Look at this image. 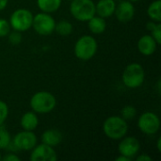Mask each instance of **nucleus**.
I'll use <instances>...</instances> for the list:
<instances>
[{
	"mask_svg": "<svg viewBox=\"0 0 161 161\" xmlns=\"http://www.w3.org/2000/svg\"><path fill=\"white\" fill-rule=\"evenodd\" d=\"M32 26L39 35L48 36L55 31L56 22L50 13L42 11L33 16Z\"/></svg>",
	"mask_w": 161,
	"mask_h": 161,
	"instance_id": "obj_7",
	"label": "nucleus"
},
{
	"mask_svg": "<svg viewBox=\"0 0 161 161\" xmlns=\"http://www.w3.org/2000/svg\"><path fill=\"white\" fill-rule=\"evenodd\" d=\"M151 36L155 39L158 44L161 43V24L158 23L157 26L151 31Z\"/></svg>",
	"mask_w": 161,
	"mask_h": 161,
	"instance_id": "obj_26",
	"label": "nucleus"
},
{
	"mask_svg": "<svg viewBox=\"0 0 161 161\" xmlns=\"http://www.w3.org/2000/svg\"><path fill=\"white\" fill-rule=\"evenodd\" d=\"M62 140H63L62 133L55 128L47 129L42 135V142L52 147L58 145L62 142Z\"/></svg>",
	"mask_w": 161,
	"mask_h": 161,
	"instance_id": "obj_15",
	"label": "nucleus"
},
{
	"mask_svg": "<svg viewBox=\"0 0 161 161\" xmlns=\"http://www.w3.org/2000/svg\"><path fill=\"white\" fill-rule=\"evenodd\" d=\"M1 159H3L4 161H20L21 158L15 155V154H7L6 156H4Z\"/></svg>",
	"mask_w": 161,
	"mask_h": 161,
	"instance_id": "obj_27",
	"label": "nucleus"
},
{
	"mask_svg": "<svg viewBox=\"0 0 161 161\" xmlns=\"http://www.w3.org/2000/svg\"><path fill=\"white\" fill-rule=\"evenodd\" d=\"M29 159L31 161H56L58 155L54 147L42 143L36 145L31 150Z\"/></svg>",
	"mask_w": 161,
	"mask_h": 161,
	"instance_id": "obj_10",
	"label": "nucleus"
},
{
	"mask_svg": "<svg viewBox=\"0 0 161 161\" xmlns=\"http://www.w3.org/2000/svg\"><path fill=\"white\" fill-rule=\"evenodd\" d=\"M136 115H137V109L135 107H133L131 105H127V106L124 107L121 110V117L124 118L125 121L134 119Z\"/></svg>",
	"mask_w": 161,
	"mask_h": 161,
	"instance_id": "obj_22",
	"label": "nucleus"
},
{
	"mask_svg": "<svg viewBox=\"0 0 161 161\" xmlns=\"http://www.w3.org/2000/svg\"><path fill=\"white\" fill-rule=\"evenodd\" d=\"M131 160V158H127V157H125V156H120V157H118V158H115V161H130Z\"/></svg>",
	"mask_w": 161,
	"mask_h": 161,
	"instance_id": "obj_31",
	"label": "nucleus"
},
{
	"mask_svg": "<svg viewBox=\"0 0 161 161\" xmlns=\"http://www.w3.org/2000/svg\"><path fill=\"white\" fill-rule=\"evenodd\" d=\"M128 1H130V2H137V1H139V0H128Z\"/></svg>",
	"mask_w": 161,
	"mask_h": 161,
	"instance_id": "obj_34",
	"label": "nucleus"
},
{
	"mask_svg": "<svg viewBox=\"0 0 161 161\" xmlns=\"http://www.w3.org/2000/svg\"><path fill=\"white\" fill-rule=\"evenodd\" d=\"M70 11L73 17L80 22H88L96 14L92 0H72Z\"/></svg>",
	"mask_w": 161,
	"mask_h": 161,
	"instance_id": "obj_5",
	"label": "nucleus"
},
{
	"mask_svg": "<svg viewBox=\"0 0 161 161\" xmlns=\"http://www.w3.org/2000/svg\"><path fill=\"white\" fill-rule=\"evenodd\" d=\"M98 44L96 40L91 35H84L76 41L74 52L78 59L89 60L95 56Z\"/></svg>",
	"mask_w": 161,
	"mask_h": 161,
	"instance_id": "obj_3",
	"label": "nucleus"
},
{
	"mask_svg": "<svg viewBox=\"0 0 161 161\" xmlns=\"http://www.w3.org/2000/svg\"><path fill=\"white\" fill-rule=\"evenodd\" d=\"M123 83L129 89L140 88L145 80V72L139 63H131L126 66L122 75Z\"/></svg>",
	"mask_w": 161,
	"mask_h": 161,
	"instance_id": "obj_4",
	"label": "nucleus"
},
{
	"mask_svg": "<svg viewBox=\"0 0 161 161\" xmlns=\"http://www.w3.org/2000/svg\"><path fill=\"white\" fill-rule=\"evenodd\" d=\"M161 0H155L152 2L148 8H147V14L150 17L152 21H155L157 23L161 22Z\"/></svg>",
	"mask_w": 161,
	"mask_h": 161,
	"instance_id": "obj_19",
	"label": "nucleus"
},
{
	"mask_svg": "<svg viewBox=\"0 0 161 161\" xmlns=\"http://www.w3.org/2000/svg\"><path fill=\"white\" fill-rule=\"evenodd\" d=\"M8 105L4 101L0 100V126L4 125V123L8 118Z\"/></svg>",
	"mask_w": 161,
	"mask_h": 161,
	"instance_id": "obj_23",
	"label": "nucleus"
},
{
	"mask_svg": "<svg viewBox=\"0 0 161 161\" xmlns=\"http://www.w3.org/2000/svg\"><path fill=\"white\" fill-rule=\"evenodd\" d=\"M21 126L24 130L26 131H33L37 128L39 125V118L34 111H27L23 114L21 118Z\"/></svg>",
	"mask_w": 161,
	"mask_h": 161,
	"instance_id": "obj_16",
	"label": "nucleus"
},
{
	"mask_svg": "<svg viewBox=\"0 0 161 161\" xmlns=\"http://www.w3.org/2000/svg\"><path fill=\"white\" fill-rule=\"evenodd\" d=\"M158 45L151 35H143L138 42V50L143 56H151L156 52Z\"/></svg>",
	"mask_w": 161,
	"mask_h": 161,
	"instance_id": "obj_13",
	"label": "nucleus"
},
{
	"mask_svg": "<svg viewBox=\"0 0 161 161\" xmlns=\"http://www.w3.org/2000/svg\"><path fill=\"white\" fill-rule=\"evenodd\" d=\"M116 8L115 0H99L95 4V11L102 18H108L114 14Z\"/></svg>",
	"mask_w": 161,
	"mask_h": 161,
	"instance_id": "obj_14",
	"label": "nucleus"
},
{
	"mask_svg": "<svg viewBox=\"0 0 161 161\" xmlns=\"http://www.w3.org/2000/svg\"><path fill=\"white\" fill-rule=\"evenodd\" d=\"M56 106L57 99L55 95L49 92H38L30 99V108L36 113H49L54 110Z\"/></svg>",
	"mask_w": 161,
	"mask_h": 161,
	"instance_id": "obj_2",
	"label": "nucleus"
},
{
	"mask_svg": "<svg viewBox=\"0 0 161 161\" xmlns=\"http://www.w3.org/2000/svg\"><path fill=\"white\" fill-rule=\"evenodd\" d=\"M2 126L3 125L0 126V150L7 149L12 140L10 134Z\"/></svg>",
	"mask_w": 161,
	"mask_h": 161,
	"instance_id": "obj_21",
	"label": "nucleus"
},
{
	"mask_svg": "<svg viewBox=\"0 0 161 161\" xmlns=\"http://www.w3.org/2000/svg\"><path fill=\"white\" fill-rule=\"evenodd\" d=\"M55 30L60 36H69L73 32V25L68 21H59L56 24Z\"/></svg>",
	"mask_w": 161,
	"mask_h": 161,
	"instance_id": "obj_20",
	"label": "nucleus"
},
{
	"mask_svg": "<svg viewBox=\"0 0 161 161\" xmlns=\"http://www.w3.org/2000/svg\"><path fill=\"white\" fill-rule=\"evenodd\" d=\"M121 142L118 145V151L120 155L133 158L136 157L141 149V143L135 137H126L121 139Z\"/></svg>",
	"mask_w": 161,
	"mask_h": 161,
	"instance_id": "obj_11",
	"label": "nucleus"
},
{
	"mask_svg": "<svg viewBox=\"0 0 161 161\" xmlns=\"http://www.w3.org/2000/svg\"><path fill=\"white\" fill-rule=\"evenodd\" d=\"M136 160L137 161H151L152 160V158H151V157H149V156H148V155H146V154H142V155H141V156L137 157Z\"/></svg>",
	"mask_w": 161,
	"mask_h": 161,
	"instance_id": "obj_28",
	"label": "nucleus"
},
{
	"mask_svg": "<svg viewBox=\"0 0 161 161\" xmlns=\"http://www.w3.org/2000/svg\"><path fill=\"white\" fill-rule=\"evenodd\" d=\"M103 131L108 139L118 141L126 135L128 125L121 116H110L104 122Z\"/></svg>",
	"mask_w": 161,
	"mask_h": 161,
	"instance_id": "obj_1",
	"label": "nucleus"
},
{
	"mask_svg": "<svg viewBox=\"0 0 161 161\" xmlns=\"http://www.w3.org/2000/svg\"><path fill=\"white\" fill-rule=\"evenodd\" d=\"M157 148H158V152H161V138H158V139Z\"/></svg>",
	"mask_w": 161,
	"mask_h": 161,
	"instance_id": "obj_32",
	"label": "nucleus"
},
{
	"mask_svg": "<svg viewBox=\"0 0 161 161\" xmlns=\"http://www.w3.org/2000/svg\"><path fill=\"white\" fill-rule=\"evenodd\" d=\"M114 14L116 15L118 21L122 23L130 22L135 15V7L132 2L128 0L121 1L118 5H116Z\"/></svg>",
	"mask_w": 161,
	"mask_h": 161,
	"instance_id": "obj_12",
	"label": "nucleus"
},
{
	"mask_svg": "<svg viewBox=\"0 0 161 161\" xmlns=\"http://www.w3.org/2000/svg\"><path fill=\"white\" fill-rule=\"evenodd\" d=\"M1 158H2V156H1V153H0V160H1Z\"/></svg>",
	"mask_w": 161,
	"mask_h": 161,
	"instance_id": "obj_35",
	"label": "nucleus"
},
{
	"mask_svg": "<svg viewBox=\"0 0 161 161\" xmlns=\"http://www.w3.org/2000/svg\"><path fill=\"white\" fill-rule=\"evenodd\" d=\"M8 42L13 45L19 44L22 42V34L17 30H13L12 32H9L8 34Z\"/></svg>",
	"mask_w": 161,
	"mask_h": 161,
	"instance_id": "obj_24",
	"label": "nucleus"
},
{
	"mask_svg": "<svg viewBox=\"0 0 161 161\" xmlns=\"http://www.w3.org/2000/svg\"><path fill=\"white\" fill-rule=\"evenodd\" d=\"M88 26L92 33L99 35L105 32L107 28V23L105 21V18L94 15L88 21Z\"/></svg>",
	"mask_w": 161,
	"mask_h": 161,
	"instance_id": "obj_17",
	"label": "nucleus"
},
{
	"mask_svg": "<svg viewBox=\"0 0 161 161\" xmlns=\"http://www.w3.org/2000/svg\"><path fill=\"white\" fill-rule=\"evenodd\" d=\"M138 127L145 135H155L159 131L160 119L154 112H144L139 118Z\"/></svg>",
	"mask_w": 161,
	"mask_h": 161,
	"instance_id": "obj_8",
	"label": "nucleus"
},
{
	"mask_svg": "<svg viewBox=\"0 0 161 161\" xmlns=\"http://www.w3.org/2000/svg\"><path fill=\"white\" fill-rule=\"evenodd\" d=\"M37 136L33 131H21L11 140L17 151H31L37 145Z\"/></svg>",
	"mask_w": 161,
	"mask_h": 161,
	"instance_id": "obj_9",
	"label": "nucleus"
},
{
	"mask_svg": "<svg viewBox=\"0 0 161 161\" xmlns=\"http://www.w3.org/2000/svg\"><path fill=\"white\" fill-rule=\"evenodd\" d=\"M33 14L26 8H18L12 12L9 18V25L13 30L24 32L32 27Z\"/></svg>",
	"mask_w": 161,
	"mask_h": 161,
	"instance_id": "obj_6",
	"label": "nucleus"
},
{
	"mask_svg": "<svg viewBox=\"0 0 161 161\" xmlns=\"http://www.w3.org/2000/svg\"><path fill=\"white\" fill-rule=\"evenodd\" d=\"M37 5L42 12L53 13L59 8L61 0H37Z\"/></svg>",
	"mask_w": 161,
	"mask_h": 161,
	"instance_id": "obj_18",
	"label": "nucleus"
},
{
	"mask_svg": "<svg viewBox=\"0 0 161 161\" xmlns=\"http://www.w3.org/2000/svg\"><path fill=\"white\" fill-rule=\"evenodd\" d=\"M10 32L9 22L5 19H0V38L6 37Z\"/></svg>",
	"mask_w": 161,
	"mask_h": 161,
	"instance_id": "obj_25",
	"label": "nucleus"
},
{
	"mask_svg": "<svg viewBox=\"0 0 161 161\" xmlns=\"http://www.w3.org/2000/svg\"><path fill=\"white\" fill-rule=\"evenodd\" d=\"M8 2V0H0V11L3 10L7 7Z\"/></svg>",
	"mask_w": 161,
	"mask_h": 161,
	"instance_id": "obj_30",
	"label": "nucleus"
},
{
	"mask_svg": "<svg viewBox=\"0 0 161 161\" xmlns=\"http://www.w3.org/2000/svg\"><path fill=\"white\" fill-rule=\"evenodd\" d=\"M157 22H155V21H151V22H148L147 24H146V28L151 32L156 26H157Z\"/></svg>",
	"mask_w": 161,
	"mask_h": 161,
	"instance_id": "obj_29",
	"label": "nucleus"
},
{
	"mask_svg": "<svg viewBox=\"0 0 161 161\" xmlns=\"http://www.w3.org/2000/svg\"><path fill=\"white\" fill-rule=\"evenodd\" d=\"M157 88H158V93H160V80H158V81Z\"/></svg>",
	"mask_w": 161,
	"mask_h": 161,
	"instance_id": "obj_33",
	"label": "nucleus"
}]
</instances>
